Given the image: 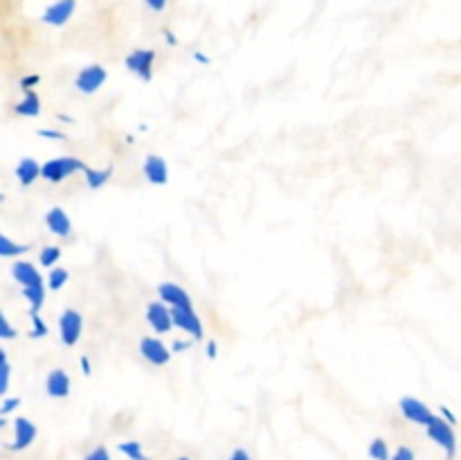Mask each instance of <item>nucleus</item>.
Segmentation results:
<instances>
[{"label":"nucleus","instance_id":"nucleus-1","mask_svg":"<svg viewBox=\"0 0 461 460\" xmlns=\"http://www.w3.org/2000/svg\"><path fill=\"white\" fill-rule=\"evenodd\" d=\"M86 167L88 165H86L81 158L61 156L45 162V165L41 167V176H43L45 180H50V183H61V180H66L68 176L77 174V171H84Z\"/></svg>","mask_w":461,"mask_h":460},{"label":"nucleus","instance_id":"nucleus-2","mask_svg":"<svg viewBox=\"0 0 461 460\" xmlns=\"http://www.w3.org/2000/svg\"><path fill=\"white\" fill-rule=\"evenodd\" d=\"M426 431H428V437H430L435 445H439L441 449L446 451L448 458H453L455 451H457V436H455L453 424L446 422L441 415H435V418L426 424Z\"/></svg>","mask_w":461,"mask_h":460},{"label":"nucleus","instance_id":"nucleus-3","mask_svg":"<svg viewBox=\"0 0 461 460\" xmlns=\"http://www.w3.org/2000/svg\"><path fill=\"white\" fill-rule=\"evenodd\" d=\"M106 79H108L106 68L99 66V63H93V66L81 68L79 75H77V79H75V86L79 93L93 95V93H97L104 84H106Z\"/></svg>","mask_w":461,"mask_h":460},{"label":"nucleus","instance_id":"nucleus-4","mask_svg":"<svg viewBox=\"0 0 461 460\" xmlns=\"http://www.w3.org/2000/svg\"><path fill=\"white\" fill-rule=\"evenodd\" d=\"M126 68L133 72L135 77H140L142 81L153 79V63H156V52L153 50H133V52L126 57Z\"/></svg>","mask_w":461,"mask_h":460},{"label":"nucleus","instance_id":"nucleus-5","mask_svg":"<svg viewBox=\"0 0 461 460\" xmlns=\"http://www.w3.org/2000/svg\"><path fill=\"white\" fill-rule=\"evenodd\" d=\"M59 332H61V341L66 345H75L84 332V316L75 309H66L59 318Z\"/></svg>","mask_w":461,"mask_h":460},{"label":"nucleus","instance_id":"nucleus-6","mask_svg":"<svg viewBox=\"0 0 461 460\" xmlns=\"http://www.w3.org/2000/svg\"><path fill=\"white\" fill-rule=\"evenodd\" d=\"M399 409H401V413H403L405 419H410L412 424H421V427H426V424L435 418V413L430 410V406L423 404V401L417 400V397H401Z\"/></svg>","mask_w":461,"mask_h":460},{"label":"nucleus","instance_id":"nucleus-7","mask_svg":"<svg viewBox=\"0 0 461 460\" xmlns=\"http://www.w3.org/2000/svg\"><path fill=\"white\" fill-rule=\"evenodd\" d=\"M140 354L153 365H167L171 361V350L156 336L140 338Z\"/></svg>","mask_w":461,"mask_h":460},{"label":"nucleus","instance_id":"nucleus-8","mask_svg":"<svg viewBox=\"0 0 461 460\" xmlns=\"http://www.w3.org/2000/svg\"><path fill=\"white\" fill-rule=\"evenodd\" d=\"M147 323L156 334H167L174 327V318H171V307L165 305L162 300L149 302L147 305Z\"/></svg>","mask_w":461,"mask_h":460},{"label":"nucleus","instance_id":"nucleus-9","mask_svg":"<svg viewBox=\"0 0 461 460\" xmlns=\"http://www.w3.org/2000/svg\"><path fill=\"white\" fill-rule=\"evenodd\" d=\"M158 296H160V300L165 302V305H169L171 309H176V307H180V309H194V302L192 298H189V293L176 282H162L160 287H158Z\"/></svg>","mask_w":461,"mask_h":460},{"label":"nucleus","instance_id":"nucleus-10","mask_svg":"<svg viewBox=\"0 0 461 460\" xmlns=\"http://www.w3.org/2000/svg\"><path fill=\"white\" fill-rule=\"evenodd\" d=\"M171 318H174V327L183 329V332H187L196 341L205 334L201 318H198L194 309H180V307H176V309H171Z\"/></svg>","mask_w":461,"mask_h":460},{"label":"nucleus","instance_id":"nucleus-11","mask_svg":"<svg viewBox=\"0 0 461 460\" xmlns=\"http://www.w3.org/2000/svg\"><path fill=\"white\" fill-rule=\"evenodd\" d=\"M144 176H147L149 183L153 185H165L169 180V165L162 156H156V153H149L144 158V165H142Z\"/></svg>","mask_w":461,"mask_h":460},{"label":"nucleus","instance_id":"nucleus-12","mask_svg":"<svg viewBox=\"0 0 461 460\" xmlns=\"http://www.w3.org/2000/svg\"><path fill=\"white\" fill-rule=\"evenodd\" d=\"M75 9H77V0H57V3L50 5V7L45 9L43 21L48 23V25L61 27L70 21Z\"/></svg>","mask_w":461,"mask_h":460},{"label":"nucleus","instance_id":"nucleus-13","mask_svg":"<svg viewBox=\"0 0 461 460\" xmlns=\"http://www.w3.org/2000/svg\"><path fill=\"white\" fill-rule=\"evenodd\" d=\"M70 374L61 368L52 370V373L48 374V379H45V391H48V395L59 397V400L70 395Z\"/></svg>","mask_w":461,"mask_h":460},{"label":"nucleus","instance_id":"nucleus-14","mask_svg":"<svg viewBox=\"0 0 461 460\" xmlns=\"http://www.w3.org/2000/svg\"><path fill=\"white\" fill-rule=\"evenodd\" d=\"M12 275L23 289L41 287V284H43V278H41L39 269H36L34 264H30V262H16L12 269Z\"/></svg>","mask_w":461,"mask_h":460},{"label":"nucleus","instance_id":"nucleus-15","mask_svg":"<svg viewBox=\"0 0 461 460\" xmlns=\"http://www.w3.org/2000/svg\"><path fill=\"white\" fill-rule=\"evenodd\" d=\"M45 224H48L50 233H54L57 237H68V235L72 233V221L63 207H52V210H48Z\"/></svg>","mask_w":461,"mask_h":460},{"label":"nucleus","instance_id":"nucleus-16","mask_svg":"<svg viewBox=\"0 0 461 460\" xmlns=\"http://www.w3.org/2000/svg\"><path fill=\"white\" fill-rule=\"evenodd\" d=\"M36 437V427L25 418L16 419V440H14V449H25L34 442Z\"/></svg>","mask_w":461,"mask_h":460},{"label":"nucleus","instance_id":"nucleus-17","mask_svg":"<svg viewBox=\"0 0 461 460\" xmlns=\"http://www.w3.org/2000/svg\"><path fill=\"white\" fill-rule=\"evenodd\" d=\"M16 176L23 185H32L41 176V165L34 158H23L16 167Z\"/></svg>","mask_w":461,"mask_h":460},{"label":"nucleus","instance_id":"nucleus-18","mask_svg":"<svg viewBox=\"0 0 461 460\" xmlns=\"http://www.w3.org/2000/svg\"><path fill=\"white\" fill-rule=\"evenodd\" d=\"M16 113L23 117H36L41 113V99L34 90H25V97L16 104Z\"/></svg>","mask_w":461,"mask_h":460},{"label":"nucleus","instance_id":"nucleus-19","mask_svg":"<svg viewBox=\"0 0 461 460\" xmlns=\"http://www.w3.org/2000/svg\"><path fill=\"white\" fill-rule=\"evenodd\" d=\"M113 174V167H102V170H95V167H86L84 176H86V183H88L90 189H99L111 180Z\"/></svg>","mask_w":461,"mask_h":460},{"label":"nucleus","instance_id":"nucleus-20","mask_svg":"<svg viewBox=\"0 0 461 460\" xmlns=\"http://www.w3.org/2000/svg\"><path fill=\"white\" fill-rule=\"evenodd\" d=\"M117 449H120L122 454H124L129 460H149V455L144 454L142 445H140V442H135V440L120 442V446H117Z\"/></svg>","mask_w":461,"mask_h":460},{"label":"nucleus","instance_id":"nucleus-21","mask_svg":"<svg viewBox=\"0 0 461 460\" xmlns=\"http://www.w3.org/2000/svg\"><path fill=\"white\" fill-rule=\"evenodd\" d=\"M23 296H25L27 302H30L32 311H39L41 307H43V302H45V287L41 284V287L23 289Z\"/></svg>","mask_w":461,"mask_h":460},{"label":"nucleus","instance_id":"nucleus-22","mask_svg":"<svg viewBox=\"0 0 461 460\" xmlns=\"http://www.w3.org/2000/svg\"><path fill=\"white\" fill-rule=\"evenodd\" d=\"M25 251H27V246L12 242L9 237L0 235V257H18V255H23Z\"/></svg>","mask_w":461,"mask_h":460},{"label":"nucleus","instance_id":"nucleus-23","mask_svg":"<svg viewBox=\"0 0 461 460\" xmlns=\"http://www.w3.org/2000/svg\"><path fill=\"white\" fill-rule=\"evenodd\" d=\"M369 455H372L374 460H390L392 458L390 446H387V442L383 440V437H376V440L369 442Z\"/></svg>","mask_w":461,"mask_h":460},{"label":"nucleus","instance_id":"nucleus-24","mask_svg":"<svg viewBox=\"0 0 461 460\" xmlns=\"http://www.w3.org/2000/svg\"><path fill=\"white\" fill-rule=\"evenodd\" d=\"M39 260H41V264H43V266H50V269H54V266H57V262L61 260V248H59V246H45L43 251H41Z\"/></svg>","mask_w":461,"mask_h":460},{"label":"nucleus","instance_id":"nucleus-25","mask_svg":"<svg viewBox=\"0 0 461 460\" xmlns=\"http://www.w3.org/2000/svg\"><path fill=\"white\" fill-rule=\"evenodd\" d=\"M68 278H70V275H68L66 269H59V266H54L48 275V287L52 289V291H59V289L68 282Z\"/></svg>","mask_w":461,"mask_h":460},{"label":"nucleus","instance_id":"nucleus-26","mask_svg":"<svg viewBox=\"0 0 461 460\" xmlns=\"http://www.w3.org/2000/svg\"><path fill=\"white\" fill-rule=\"evenodd\" d=\"M9 374H12V368H9L7 354L0 350V395H5L9 388Z\"/></svg>","mask_w":461,"mask_h":460},{"label":"nucleus","instance_id":"nucleus-27","mask_svg":"<svg viewBox=\"0 0 461 460\" xmlns=\"http://www.w3.org/2000/svg\"><path fill=\"white\" fill-rule=\"evenodd\" d=\"M0 338H16V329L12 327L3 311H0Z\"/></svg>","mask_w":461,"mask_h":460},{"label":"nucleus","instance_id":"nucleus-28","mask_svg":"<svg viewBox=\"0 0 461 460\" xmlns=\"http://www.w3.org/2000/svg\"><path fill=\"white\" fill-rule=\"evenodd\" d=\"M32 323H34V329H32V336L34 338H41L48 334V327H45L43 320L39 318V311H32Z\"/></svg>","mask_w":461,"mask_h":460},{"label":"nucleus","instance_id":"nucleus-29","mask_svg":"<svg viewBox=\"0 0 461 460\" xmlns=\"http://www.w3.org/2000/svg\"><path fill=\"white\" fill-rule=\"evenodd\" d=\"M390 460H417V455H414V451L410 446H399Z\"/></svg>","mask_w":461,"mask_h":460},{"label":"nucleus","instance_id":"nucleus-30","mask_svg":"<svg viewBox=\"0 0 461 460\" xmlns=\"http://www.w3.org/2000/svg\"><path fill=\"white\" fill-rule=\"evenodd\" d=\"M86 460H111V454H108L106 446H97V449H93L86 455Z\"/></svg>","mask_w":461,"mask_h":460},{"label":"nucleus","instance_id":"nucleus-31","mask_svg":"<svg viewBox=\"0 0 461 460\" xmlns=\"http://www.w3.org/2000/svg\"><path fill=\"white\" fill-rule=\"evenodd\" d=\"M144 3H147V7L153 9V12H165V7L169 0H144Z\"/></svg>","mask_w":461,"mask_h":460},{"label":"nucleus","instance_id":"nucleus-32","mask_svg":"<svg viewBox=\"0 0 461 460\" xmlns=\"http://www.w3.org/2000/svg\"><path fill=\"white\" fill-rule=\"evenodd\" d=\"M39 79H41L39 75H30V77H25V79L21 81L23 90H32V86H36V84H39Z\"/></svg>","mask_w":461,"mask_h":460},{"label":"nucleus","instance_id":"nucleus-33","mask_svg":"<svg viewBox=\"0 0 461 460\" xmlns=\"http://www.w3.org/2000/svg\"><path fill=\"white\" fill-rule=\"evenodd\" d=\"M39 135H43V138H52V140H63L66 135L61 133V131H50V129H41Z\"/></svg>","mask_w":461,"mask_h":460},{"label":"nucleus","instance_id":"nucleus-34","mask_svg":"<svg viewBox=\"0 0 461 460\" xmlns=\"http://www.w3.org/2000/svg\"><path fill=\"white\" fill-rule=\"evenodd\" d=\"M230 460H252V458L246 449H234L232 455H230Z\"/></svg>","mask_w":461,"mask_h":460},{"label":"nucleus","instance_id":"nucleus-35","mask_svg":"<svg viewBox=\"0 0 461 460\" xmlns=\"http://www.w3.org/2000/svg\"><path fill=\"white\" fill-rule=\"evenodd\" d=\"M441 418H444L446 419V422H450V424H455V422H457V418H455V415L453 413H450V409H448V406H441Z\"/></svg>","mask_w":461,"mask_h":460},{"label":"nucleus","instance_id":"nucleus-36","mask_svg":"<svg viewBox=\"0 0 461 460\" xmlns=\"http://www.w3.org/2000/svg\"><path fill=\"white\" fill-rule=\"evenodd\" d=\"M79 363H81V370H84V374H86V377H88V374H93V365H90L88 356H81V359H79Z\"/></svg>","mask_w":461,"mask_h":460},{"label":"nucleus","instance_id":"nucleus-37","mask_svg":"<svg viewBox=\"0 0 461 460\" xmlns=\"http://www.w3.org/2000/svg\"><path fill=\"white\" fill-rule=\"evenodd\" d=\"M18 404H21V401H18V400H7V401H5V404H3V409H0V413H9V410L16 409Z\"/></svg>","mask_w":461,"mask_h":460},{"label":"nucleus","instance_id":"nucleus-38","mask_svg":"<svg viewBox=\"0 0 461 460\" xmlns=\"http://www.w3.org/2000/svg\"><path fill=\"white\" fill-rule=\"evenodd\" d=\"M216 354H219V345H216V341H210L207 343V356H210V359H216Z\"/></svg>","mask_w":461,"mask_h":460},{"label":"nucleus","instance_id":"nucleus-39","mask_svg":"<svg viewBox=\"0 0 461 460\" xmlns=\"http://www.w3.org/2000/svg\"><path fill=\"white\" fill-rule=\"evenodd\" d=\"M185 347H187V343H178V341L174 343V350H185Z\"/></svg>","mask_w":461,"mask_h":460},{"label":"nucleus","instance_id":"nucleus-40","mask_svg":"<svg viewBox=\"0 0 461 460\" xmlns=\"http://www.w3.org/2000/svg\"><path fill=\"white\" fill-rule=\"evenodd\" d=\"M178 460H192V458H185V455H183V458H178Z\"/></svg>","mask_w":461,"mask_h":460}]
</instances>
